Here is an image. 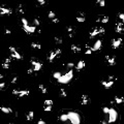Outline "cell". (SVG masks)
I'll return each mask as SVG.
<instances>
[{
	"label": "cell",
	"instance_id": "30",
	"mask_svg": "<svg viewBox=\"0 0 124 124\" xmlns=\"http://www.w3.org/2000/svg\"><path fill=\"white\" fill-rule=\"evenodd\" d=\"M67 96V92L65 89H60V91H59V97L61 98H63V97H66Z\"/></svg>",
	"mask_w": 124,
	"mask_h": 124
},
{
	"label": "cell",
	"instance_id": "44",
	"mask_svg": "<svg viewBox=\"0 0 124 124\" xmlns=\"http://www.w3.org/2000/svg\"><path fill=\"white\" fill-rule=\"evenodd\" d=\"M92 53V51H91V48H87V50L85 51V55H90Z\"/></svg>",
	"mask_w": 124,
	"mask_h": 124
},
{
	"label": "cell",
	"instance_id": "40",
	"mask_svg": "<svg viewBox=\"0 0 124 124\" xmlns=\"http://www.w3.org/2000/svg\"><path fill=\"white\" fill-rule=\"evenodd\" d=\"M5 86H6V84L3 81H0V90H3V89L5 88Z\"/></svg>",
	"mask_w": 124,
	"mask_h": 124
},
{
	"label": "cell",
	"instance_id": "31",
	"mask_svg": "<svg viewBox=\"0 0 124 124\" xmlns=\"http://www.w3.org/2000/svg\"><path fill=\"white\" fill-rule=\"evenodd\" d=\"M38 88H39L40 92H41V93H43V94H46V93H48V89H47V87H46L44 85L40 84V85L38 86Z\"/></svg>",
	"mask_w": 124,
	"mask_h": 124
},
{
	"label": "cell",
	"instance_id": "21",
	"mask_svg": "<svg viewBox=\"0 0 124 124\" xmlns=\"http://www.w3.org/2000/svg\"><path fill=\"white\" fill-rule=\"evenodd\" d=\"M96 35H98V27H94V28L90 31V34H89L90 38H93V37H95Z\"/></svg>",
	"mask_w": 124,
	"mask_h": 124
},
{
	"label": "cell",
	"instance_id": "11",
	"mask_svg": "<svg viewBox=\"0 0 124 124\" xmlns=\"http://www.w3.org/2000/svg\"><path fill=\"white\" fill-rule=\"evenodd\" d=\"M12 9L10 7H5V6H0V15L4 16V15H12Z\"/></svg>",
	"mask_w": 124,
	"mask_h": 124
},
{
	"label": "cell",
	"instance_id": "52",
	"mask_svg": "<svg viewBox=\"0 0 124 124\" xmlns=\"http://www.w3.org/2000/svg\"><path fill=\"white\" fill-rule=\"evenodd\" d=\"M3 79H4V75H3V74H0V81H2Z\"/></svg>",
	"mask_w": 124,
	"mask_h": 124
},
{
	"label": "cell",
	"instance_id": "7",
	"mask_svg": "<svg viewBox=\"0 0 124 124\" xmlns=\"http://www.w3.org/2000/svg\"><path fill=\"white\" fill-rule=\"evenodd\" d=\"M12 93L13 95H16L17 97L19 98H23L25 97V96H28L30 94V91L27 90V89H25V90H20V89H13V90L12 91Z\"/></svg>",
	"mask_w": 124,
	"mask_h": 124
},
{
	"label": "cell",
	"instance_id": "25",
	"mask_svg": "<svg viewBox=\"0 0 124 124\" xmlns=\"http://www.w3.org/2000/svg\"><path fill=\"white\" fill-rule=\"evenodd\" d=\"M31 48H32L33 50H40L41 44L39 43H37V41H33V43H31Z\"/></svg>",
	"mask_w": 124,
	"mask_h": 124
},
{
	"label": "cell",
	"instance_id": "49",
	"mask_svg": "<svg viewBox=\"0 0 124 124\" xmlns=\"http://www.w3.org/2000/svg\"><path fill=\"white\" fill-rule=\"evenodd\" d=\"M10 33H12V31H10L9 29H5V34H6V35H9Z\"/></svg>",
	"mask_w": 124,
	"mask_h": 124
},
{
	"label": "cell",
	"instance_id": "50",
	"mask_svg": "<svg viewBox=\"0 0 124 124\" xmlns=\"http://www.w3.org/2000/svg\"><path fill=\"white\" fill-rule=\"evenodd\" d=\"M37 124H47L46 121H43V120H39L38 122H37Z\"/></svg>",
	"mask_w": 124,
	"mask_h": 124
},
{
	"label": "cell",
	"instance_id": "28",
	"mask_svg": "<svg viewBox=\"0 0 124 124\" xmlns=\"http://www.w3.org/2000/svg\"><path fill=\"white\" fill-rule=\"evenodd\" d=\"M58 119H59L60 121H62V122H66V121H68V118H67L66 113H65V114H61V115L58 117Z\"/></svg>",
	"mask_w": 124,
	"mask_h": 124
},
{
	"label": "cell",
	"instance_id": "19",
	"mask_svg": "<svg viewBox=\"0 0 124 124\" xmlns=\"http://www.w3.org/2000/svg\"><path fill=\"white\" fill-rule=\"evenodd\" d=\"M100 83H101V85H102L105 89H110V88H111L112 86L114 85V83H115V82H111V81H101Z\"/></svg>",
	"mask_w": 124,
	"mask_h": 124
},
{
	"label": "cell",
	"instance_id": "43",
	"mask_svg": "<svg viewBox=\"0 0 124 124\" xmlns=\"http://www.w3.org/2000/svg\"><path fill=\"white\" fill-rule=\"evenodd\" d=\"M118 17H119V19L121 20V22H123V21H124V13H122V12L118 13Z\"/></svg>",
	"mask_w": 124,
	"mask_h": 124
},
{
	"label": "cell",
	"instance_id": "27",
	"mask_svg": "<svg viewBox=\"0 0 124 124\" xmlns=\"http://www.w3.org/2000/svg\"><path fill=\"white\" fill-rule=\"evenodd\" d=\"M122 102H123V97H121V96H116L113 101V103H116V105H120Z\"/></svg>",
	"mask_w": 124,
	"mask_h": 124
},
{
	"label": "cell",
	"instance_id": "29",
	"mask_svg": "<svg viewBox=\"0 0 124 124\" xmlns=\"http://www.w3.org/2000/svg\"><path fill=\"white\" fill-rule=\"evenodd\" d=\"M53 100L52 99H46L43 101V106H53Z\"/></svg>",
	"mask_w": 124,
	"mask_h": 124
},
{
	"label": "cell",
	"instance_id": "12",
	"mask_svg": "<svg viewBox=\"0 0 124 124\" xmlns=\"http://www.w3.org/2000/svg\"><path fill=\"white\" fill-rule=\"evenodd\" d=\"M105 62L111 66H114L116 64V57L115 56H110V55H106L105 56Z\"/></svg>",
	"mask_w": 124,
	"mask_h": 124
},
{
	"label": "cell",
	"instance_id": "6",
	"mask_svg": "<svg viewBox=\"0 0 124 124\" xmlns=\"http://www.w3.org/2000/svg\"><path fill=\"white\" fill-rule=\"evenodd\" d=\"M8 51H9V54H10V58H15V59H17V60H22L23 59L22 55L16 50L15 47L9 46L8 47Z\"/></svg>",
	"mask_w": 124,
	"mask_h": 124
},
{
	"label": "cell",
	"instance_id": "23",
	"mask_svg": "<svg viewBox=\"0 0 124 124\" xmlns=\"http://www.w3.org/2000/svg\"><path fill=\"white\" fill-rule=\"evenodd\" d=\"M81 50H82V48L80 46H78V44H71V51L74 53H80Z\"/></svg>",
	"mask_w": 124,
	"mask_h": 124
},
{
	"label": "cell",
	"instance_id": "41",
	"mask_svg": "<svg viewBox=\"0 0 124 124\" xmlns=\"http://www.w3.org/2000/svg\"><path fill=\"white\" fill-rule=\"evenodd\" d=\"M96 3H97V4H99L100 6H105V1H103V0H97V1H96Z\"/></svg>",
	"mask_w": 124,
	"mask_h": 124
},
{
	"label": "cell",
	"instance_id": "53",
	"mask_svg": "<svg viewBox=\"0 0 124 124\" xmlns=\"http://www.w3.org/2000/svg\"><path fill=\"white\" fill-rule=\"evenodd\" d=\"M8 124H15V123H12V122H10V123H8Z\"/></svg>",
	"mask_w": 124,
	"mask_h": 124
},
{
	"label": "cell",
	"instance_id": "33",
	"mask_svg": "<svg viewBox=\"0 0 124 124\" xmlns=\"http://www.w3.org/2000/svg\"><path fill=\"white\" fill-rule=\"evenodd\" d=\"M54 40L57 44H61L62 43H63V39H62V37H60V36H55Z\"/></svg>",
	"mask_w": 124,
	"mask_h": 124
},
{
	"label": "cell",
	"instance_id": "48",
	"mask_svg": "<svg viewBox=\"0 0 124 124\" xmlns=\"http://www.w3.org/2000/svg\"><path fill=\"white\" fill-rule=\"evenodd\" d=\"M33 72H34V71H33V69H32L31 67L29 68L28 70H27V74H33Z\"/></svg>",
	"mask_w": 124,
	"mask_h": 124
},
{
	"label": "cell",
	"instance_id": "20",
	"mask_svg": "<svg viewBox=\"0 0 124 124\" xmlns=\"http://www.w3.org/2000/svg\"><path fill=\"white\" fill-rule=\"evenodd\" d=\"M17 13H19V15H24V13H25V6L23 4H19L17 6Z\"/></svg>",
	"mask_w": 124,
	"mask_h": 124
},
{
	"label": "cell",
	"instance_id": "32",
	"mask_svg": "<svg viewBox=\"0 0 124 124\" xmlns=\"http://www.w3.org/2000/svg\"><path fill=\"white\" fill-rule=\"evenodd\" d=\"M40 25V20L37 18V17H35V18L33 19V26L34 27H37V26H39Z\"/></svg>",
	"mask_w": 124,
	"mask_h": 124
},
{
	"label": "cell",
	"instance_id": "26",
	"mask_svg": "<svg viewBox=\"0 0 124 124\" xmlns=\"http://www.w3.org/2000/svg\"><path fill=\"white\" fill-rule=\"evenodd\" d=\"M75 20L78 21V22H80V23H83V22H85L86 21V18H85V15L84 13H80L78 17H75Z\"/></svg>",
	"mask_w": 124,
	"mask_h": 124
},
{
	"label": "cell",
	"instance_id": "22",
	"mask_svg": "<svg viewBox=\"0 0 124 124\" xmlns=\"http://www.w3.org/2000/svg\"><path fill=\"white\" fill-rule=\"evenodd\" d=\"M25 118H26L27 121H32L33 118H34V113H33V111H29L25 115Z\"/></svg>",
	"mask_w": 124,
	"mask_h": 124
},
{
	"label": "cell",
	"instance_id": "1",
	"mask_svg": "<svg viewBox=\"0 0 124 124\" xmlns=\"http://www.w3.org/2000/svg\"><path fill=\"white\" fill-rule=\"evenodd\" d=\"M68 121H70L71 124H80L81 123V117L77 112L74 111H68L66 112Z\"/></svg>",
	"mask_w": 124,
	"mask_h": 124
},
{
	"label": "cell",
	"instance_id": "34",
	"mask_svg": "<svg viewBox=\"0 0 124 124\" xmlns=\"http://www.w3.org/2000/svg\"><path fill=\"white\" fill-rule=\"evenodd\" d=\"M105 32V27H102V26H99L98 27V34H100V35H103Z\"/></svg>",
	"mask_w": 124,
	"mask_h": 124
},
{
	"label": "cell",
	"instance_id": "15",
	"mask_svg": "<svg viewBox=\"0 0 124 124\" xmlns=\"http://www.w3.org/2000/svg\"><path fill=\"white\" fill-rule=\"evenodd\" d=\"M109 17L108 16H98V18L96 19L97 23H101V24H106L109 22Z\"/></svg>",
	"mask_w": 124,
	"mask_h": 124
},
{
	"label": "cell",
	"instance_id": "45",
	"mask_svg": "<svg viewBox=\"0 0 124 124\" xmlns=\"http://www.w3.org/2000/svg\"><path fill=\"white\" fill-rule=\"evenodd\" d=\"M43 111L44 112H50V111H52V106H43Z\"/></svg>",
	"mask_w": 124,
	"mask_h": 124
},
{
	"label": "cell",
	"instance_id": "4",
	"mask_svg": "<svg viewBox=\"0 0 124 124\" xmlns=\"http://www.w3.org/2000/svg\"><path fill=\"white\" fill-rule=\"evenodd\" d=\"M118 119V113L114 108H110L109 113L106 115V121L108 123H114L116 122V120Z\"/></svg>",
	"mask_w": 124,
	"mask_h": 124
},
{
	"label": "cell",
	"instance_id": "37",
	"mask_svg": "<svg viewBox=\"0 0 124 124\" xmlns=\"http://www.w3.org/2000/svg\"><path fill=\"white\" fill-rule=\"evenodd\" d=\"M48 16H49V19H54V18H56V15H55V12H49V13H48Z\"/></svg>",
	"mask_w": 124,
	"mask_h": 124
},
{
	"label": "cell",
	"instance_id": "38",
	"mask_svg": "<svg viewBox=\"0 0 124 124\" xmlns=\"http://www.w3.org/2000/svg\"><path fill=\"white\" fill-rule=\"evenodd\" d=\"M17 81H18V75H13L12 78V80H10V83H12V84H16Z\"/></svg>",
	"mask_w": 124,
	"mask_h": 124
},
{
	"label": "cell",
	"instance_id": "36",
	"mask_svg": "<svg viewBox=\"0 0 124 124\" xmlns=\"http://www.w3.org/2000/svg\"><path fill=\"white\" fill-rule=\"evenodd\" d=\"M117 80L116 75H113V74H110L109 78H108V81H111V82H115Z\"/></svg>",
	"mask_w": 124,
	"mask_h": 124
},
{
	"label": "cell",
	"instance_id": "2",
	"mask_svg": "<svg viewBox=\"0 0 124 124\" xmlns=\"http://www.w3.org/2000/svg\"><path fill=\"white\" fill-rule=\"evenodd\" d=\"M21 22H22V28L25 30L26 33H28V34H33V33L36 31V27H34L33 25H29L28 20H27V19L22 18V19H21Z\"/></svg>",
	"mask_w": 124,
	"mask_h": 124
},
{
	"label": "cell",
	"instance_id": "51",
	"mask_svg": "<svg viewBox=\"0 0 124 124\" xmlns=\"http://www.w3.org/2000/svg\"><path fill=\"white\" fill-rule=\"evenodd\" d=\"M100 123H101V124H109V123H108V121H106V120H101V121H100Z\"/></svg>",
	"mask_w": 124,
	"mask_h": 124
},
{
	"label": "cell",
	"instance_id": "13",
	"mask_svg": "<svg viewBox=\"0 0 124 124\" xmlns=\"http://www.w3.org/2000/svg\"><path fill=\"white\" fill-rule=\"evenodd\" d=\"M115 31L117 33H120L121 34L123 31H124V25H123V22H117L116 23V26H115Z\"/></svg>",
	"mask_w": 124,
	"mask_h": 124
},
{
	"label": "cell",
	"instance_id": "42",
	"mask_svg": "<svg viewBox=\"0 0 124 124\" xmlns=\"http://www.w3.org/2000/svg\"><path fill=\"white\" fill-rule=\"evenodd\" d=\"M74 66V63H72V62H68V63H66V67L67 68H72Z\"/></svg>",
	"mask_w": 124,
	"mask_h": 124
},
{
	"label": "cell",
	"instance_id": "24",
	"mask_svg": "<svg viewBox=\"0 0 124 124\" xmlns=\"http://www.w3.org/2000/svg\"><path fill=\"white\" fill-rule=\"evenodd\" d=\"M0 111L4 114H12V110L10 108H7V106H1V108H0Z\"/></svg>",
	"mask_w": 124,
	"mask_h": 124
},
{
	"label": "cell",
	"instance_id": "3",
	"mask_svg": "<svg viewBox=\"0 0 124 124\" xmlns=\"http://www.w3.org/2000/svg\"><path fill=\"white\" fill-rule=\"evenodd\" d=\"M72 78H74V71L70 69L65 74H61V77L58 79V83H60V84H67V83H69L72 80Z\"/></svg>",
	"mask_w": 124,
	"mask_h": 124
},
{
	"label": "cell",
	"instance_id": "39",
	"mask_svg": "<svg viewBox=\"0 0 124 124\" xmlns=\"http://www.w3.org/2000/svg\"><path fill=\"white\" fill-rule=\"evenodd\" d=\"M109 110H110V108H108V106H103V108H102V112H103V114H105V115H108Z\"/></svg>",
	"mask_w": 124,
	"mask_h": 124
},
{
	"label": "cell",
	"instance_id": "10",
	"mask_svg": "<svg viewBox=\"0 0 124 124\" xmlns=\"http://www.w3.org/2000/svg\"><path fill=\"white\" fill-rule=\"evenodd\" d=\"M101 47H102V40L101 39H97L95 41L94 43H93V46L91 47V51L93 52V51H99L101 49Z\"/></svg>",
	"mask_w": 124,
	"mask_h": 124
},
{
	"label": "cell",
	"instance_id": "47",
	"mask_svg": "<svg viewBox=\"0 0 124 124\" xmlns=\"http://www.w3.org/2000/svg\"><path fill=\"white\" fill-rule=\"evenodd\" d=\"M37 3H38L39 5H44L46 4V1H44V0H37Z\"/></svg>",
	"mask_w": 124,
	"mask_h": 124
},
{
	"label": "cell",
	"instance_id": "35",
	"mask_svg": "<svg viewBox=\"0 0 124 124\" xmlns=\"http://www.w3.org/2000/svg\"><path fill=\"white\" fill-rule=\"evenodd\" d=\"M61 72L60 71H55L54 74H53V77H54V79H56V80L58 81V79H59L60 77H61Z\"/></svg>",
	"mask_w": 124,
	"mask_h": 124
},
{
	"label": "cell",
	"instance_id": "14",
	"mask_svg": "<svg viewBox=\"0 0 124 124\" xmlns=\"http://www.w3.org/2000/svg\"><path fill=\"white\" fill-rule=\"evenodd\" d=\"M66 33H67V35H68V37H74V34H75V29L72 26H67L66 27Z\"/></svg>",
	"mask_w": 124,
	"mask_h": 124
},
{
	"label": "cell",
	"instance_id": "17",
	"mask_svg": "<svg viewBox=\"0 0 124 124\" xmlns=\"http://www.w3.org/2000/svg\"><path fill=\"white\" fill-rule=\"evenodd\" d=\"M10 61H12V58H6V59L4 60L1 63V67L3 68V69H8L9 68V65H10Z\"/></svg>",
	"mask_w": 124,
	"mask_h": 124
},
{
	"label": "cell",
	"instance_id": "8",
	"mask_svg": "<svg viewBox=\"0 0 124 124\" xmlns=\"http://www.w3.org/2000/svg\"><path fill=\"white\" fill-rule=\"evenodd\" d=\"M60 55H61V50L60 49L53 50V51L50 52L49 55H48V60H49L50 62H53L57 57H59Z\"/></svg>",
	"mask_w": 124,
	"mask_h": 124
},
{
	"label": "cell",
	"instance_id": "9",
	"mask_svg": "<svg viewBox=\"0 0 124 124\" xmlns=\"http://www.w3.org/2000/svg\"><path fill=\"white\" fill-rule=\"evenodd\" d=\"M122 43V38L121 37H118V38H113L111 41V47L113 49H118V48L121 46Z\"/></svg>",
	"mask_w": 124,
	"mask_h": 124
},
{
	"label": "cell",
	"instance_id": "18",
	"mask_svg": "<svg viewBox=\"0 0 124 124\" xmlns=\"http://www.w3.org/2000/svg\"><path fill=\"white\" fill-rule=\"evenodd\" d=\"M85 65H86V62L84 60H80L77 63V65H75V69H77L78 71H80V70H82L83 68L85 67Z\"/></svg>",
	"mask_w": 124,
	"mask_h": 124
},
{
	"label": "cell",
	"instance_id": "5",
	"mask_svg": "<svg viewBox=\"0 0 124 124\" xmlns=\"http://www.w3.org/2000/svg\"><path fill=\"white\" fill-rule=\"evenodd\" d=\"M30 63H31V65H32V66H31V68L33 69L34 72L39 71L41 68H43V63H41V62H39L35 57H32V58H31V59H30Z\"/></svg>",
	"mask_w": 124,
	"mask_h": 124
},
{
	"label": "cell",
	"instance_id": "46",
	"mask_svg": "<svg viewBox=\"0 0 124 124\" xmlns=\"http://www.w3.org/2000/svg\"><path fill=\"white\" fill-rule=\"evenodd\" d=\"M51 21H52V23H53V24H58V23H59V19H58V18H54V19H52Z\"/></svg>",
	"mask_w": 124,
	"mask_h": 124
},
{
	"label": "cell",
	"instance_id": "16",
	"mask_svg": "<svg viewBox=\"0 0 124 124\" xmlns=\"http://www.w3.org/2000/svg\"><path fill=\"white\" fill-rule=\"evenodd\" d=\"M89 102H90V97H89V95H87V94L82 95V97H81V103L82 105H89Z\"/></svg>",
	"mask_w": 124,
	"mask_h": 124
}]
</instances>
